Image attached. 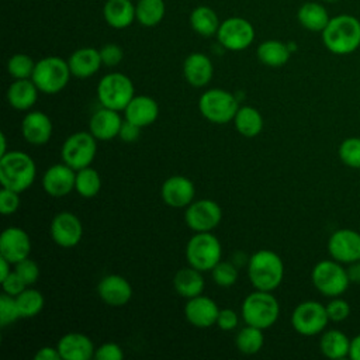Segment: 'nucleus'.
<instances>
[{
	"label": "nucleus",
	"mask_w": 360,
	"mask_h": 360,
	"mask_svg": "<svg viewBox=\"0 0 360 360\" xmlns=\"http://www.w3.org/2000/svg\"><path fill=\"white\" fill-rule=\"evenodd\" d=\"M325 48L335 55H349L360 46V20L350 14L330 17L321 32Z\"/></svg>",
	"instance_id": "f257e3e1"
},
{
	"label": "nucleus",
	"mask_w": 360,
	"mask_h": 360,
	"mask_svg": "<svg viewBox=\"0 0 360 360\" xmlns=\"http://www.w3.org/2000/svg\"><path fill=\"white\" fill-rule=\"evenodd\" d=\"M37 176L34 159L21 150H8L0 156L1 187L22 193L31 187Z\"/></svg>",
	"instance_id": "f03ea898"
},
{
	"label": "nucleus",
	"mask_w": 360,
	"mask_h": 360,
	"mask_svg": "<svg viewBox=\"0 0 360 360\" xmlns=\"http://www.w3.org/2000/svg\"><path fill=\"white\" fill-rule=\"evenodd\" d=\"M248 276L256 290L273 291L284 278V263L276 252L260 249L249 257Z\"/></svg>",
	"instance_id": "7ed1b4c3"
},
{
	"label": "nucleus",
	"mask_w": 360,
	"mask_h": 360,
	"mask_svg": "<svg viewBox=\"0 0 360 360\" xmlns=\"http://www.w3.org/2000/svg\"><path fill=\"white\" fill-rule=\"evenodd\" d=\"M240 315L246 325L260 329H269L276 323L280 315V304L271 291L256 290L245 297Z\"/></svg>",
	"instance_id": "20e7f679"
},
{
	"label": "nucleus",
	"mask_w": 360,
	"mask_h": 360,
	"mask_svg": "<svg viewBox=\"0 0 360 360\" xmlns=\"http://www.w3.org/2000/svg\"><path fill=\"white\" fill-rule=\"evenodd\" d=\"M70 76L68 60L59 56H45L35 63L31 79L41 93L56 94L68 86Z\"/></svg>",
	"instance_id": "39448f33"
},
{
	"label": "nucleus",
	"mask_w": 360,
	"mask_h": 360,
	"mask_svg": "<svg viewBox=\"0 0 360 360\" xmlns=\"http://www.w3.org/2000/svg\"><path fill=\"white\" fill-rule=\"evenodd\" d=\"M221 242L211 232H195L186 245V259L188 266L200 271H211L221 260Z\"/></svg>",
	"instance_id": "423d86ee"
},
{
	"label": "nucleus",
	"mask_w": 360,
	"mask_h": 360,
	"mask_svg": "<svg viewBox=\"0 0 360 360\" xmlns=\"http://www.w3.org/2000/svg\"><path fill=\"white\" fill-rule=\"evenodd\" d=\"M311 280L314 287L329 298L340 297L350 285L347 270L335 259L318 262L311 271Z\"/></svg>",
	"instance_id": "0eeeda50"
},
{
	"label": "nucleus",
	"mask_w": 360,
	"mask_h": 360,
	"mask_svg": "<svg viewBox=\"0 0 360 360\" xmlns=\"http://www.w3.org/2000/svg\"><path fill=\"white\" fill-rule=\"evenodd\" d=\"M135 96L132 80L120 72H112L101 77L97 84V98L103 107L124 111Z\"/></svg>",
	"instance_id": "6e6552de"
},
{
	"label": "nucleus",
	"mask_w": 360,
	"mask_h": 360,
	"mask_svg": "<svg viewBox=\"0 0 360 360\" xmlns=\"http://www.w3.org/2000/svg\"><path fill=\"white\" fill-rule=\"evenodd\" d=\"M198 110L207 121L212 124H226L233 121L239 110V103L228 90L210 89L200 96Z\"/></svg>",
	"instance_id": "1a4fd4ad"
},
{
	"label": "nucleus",
	"mask_w": 360,
	"mask_h": 360,
	"mask_svg": "<svg viewBox=\"0 0 360 360\" xmlns=\"http://www.w3.org/2000/svg\"><path fill=\"white\" fill-rule=\"evenodd\" d=\"M97 153V139L90 131H79L69 135L62 143V162L75 170H80L93 163Z\"/></svg>",
	"instance_id": "9d476101"
},
{
	"label": "nucleus",
	"mask_w": 360,
	"mask_h": 360,
	"mask_svg": "<svg viewBox=\"0 0 360 360\" xmlns=\"http://www.w3.org/2000/svg\"><path fill=\"white\" fill-rule=\"evenodd\" d=\"M328 323L326 307L314 300L300 302L291 314V325L302 336H315L323 332Z\"/></svg>",
	"instance_id": "9b49d317"
},
{
	"label": "nucleus",
	"mask_w": 360,
	"mask_h": 360,
	"mask_svg": "<svg viewBox=\"0 0 360 360\" xmlns=\"http://www.w3.org/2000/svg\"><path fill=\"white\" fill-rule=\"evenodd\" d=\"M222 219V210L219 204L210 198L193 201L186 207V225L194 232H211Z\"/></svg>",
	"instance_id": "f8f14e48"
},
{
	"label": "nucleus",
	"mask_w": 360,
	"mask_h": 360,
	"mask_svg": "<svg viewBox=\"0 0 360 360\" xmlns=\"http://www.w3.org/2000/svg\"><path fill=\"white\" fill-rule=\"evenodd\" d=\"M218 42L229 51H243L255 39L253 25L242 17H229L219 24Z\"/></svg>",
	"instance_id": "ddd939ff"
},
{
	"label": "nucleus",
	"mask_w": 360,
	"mask_h": 360,
	"mask_svg": "<svg viewBox=\"0 0 360 360\" xmlns=\"http://www.w3.org/2000/svg\"><path fill=\"white\" fill-rule=\"evenodd\" d=\"M328 253L342 264L360 260V233L350 228L335 231L328 239Z\"/></svg>",
	"instance_id": "4468645a"
},
{
	"label": "nucleus",
	"mask_w": 360,
	"mask_h": 360,
	"mask_svg": "<svg viewBox=\"0 0 360 360\" xmlns=\"http://www.w3.org/2000/svg\"><path fill=\"white\" fill-rule=\"evenodd\" d=\"M49 232L58 246L73 248L82 240L83 225L77 215L70 211H62L52 218Z\"/></svg>",
	"instance_id": "2eb2a0df"
},
{
	"label": "nucleus",
	"mask_w": 360,
	"mask_h": 360,
	"mask_svg": "<svg viewBox=\"0 0 360 360\" xmlns=\"http://www.w3.org/2000/svg\"><path fill=\"white\" fill-rule=\"evenodd\" d=\"M31 253V239L28 233L18 226L6 228L0 235V256L6 257L13 266Z\"/></svg>",
	"instance_id": "dca6fc26"
},
{
	"label": "nucleus",
	"mask_w": 360,
	"mask_h": 360,
	"mask_svg": "<svg viewBox=\"0 0 360 360\" xmlns=\"http://www.w3.org/2000/svg\"><path fill=\"white\" fill-rule=\"evenodd\" d=\"M160 194L166 205L172 208H184L194 201L195 188L188 177L174 174L163 181Z\"/></svg>",
	"instance_id": "f3484780"
},
{
	"label": "nucleus",
	"mask_w": 360,
	"mask_h": 360,
	"mask_svg": "<svg viewBox=\"0 0 360 360\" xmlns=\"http://www.w3.org/2000/svg\"><path fill=\"white\" fill-rule=\"evenodd\" d=\"M219 308L217 302L207 295L188 298L184 305V316L187 322L195 328L205 329L217 323Z\"/></svg>",
	"instance_id": "a211bd4d"
},
{
	"label": "nucleus",
	"mask_w": 360,
	"mask_h": 360,
	"mask_svg": "<svg viewBox=\"0 0 360 360\" xmlns=\"http://www.w3.org/2000/svg\"><path fill=\"white\" fill-rule=\"evenodd\" d=\"M76 170L66 163H56L46 169L42 177V187L51 197H65L75 190Z\"/></svg>",
	"instance_id": "6ab92c4d"
},
{
	"label": "nucleus",
	"mask_w": 360,
	"mask_h": 360,
	"mask_svg": "<svg viewBox=\"0 0 360 360\" xmlns=\"http://www.w3.org/2000/svg\"><path fill=\"white\" fill-rule=\"evenodd\" d=\"M97 294L110 307H124L132 298V287L125 277L108 274L98 281Z\"/></svg>",
	"instance_id": "aec40b11"
},
{
	"label": "nucleus",
	"mask_w": 360,
	"mask_h": 360,
	"mask_svg": "<svg viewBox=\"0 0 360 360\" xmlns=\"http://www.w3.org/2000/svg\"><path fill=\"white\" fill-rule=\"evenodd\" d=\"M52 121L51 118L38 110L25 114L21 122V134L24 139L31 145H44L52 136Z\"/></svg>",
	"instance_id": "412c9836"
},
{
	"label": "nucleus",
	"mask_w": 360,
	"mask_h": 360,
	"mask_svg": "<svg viewBox=\"0 0 360 360\" xmlns=\"http://www.w3.org/2000/svg\"><path fill=\"white\" fill-rule=\"evenodd\" d=\"M122 121L124 120L121 118L120 111L101 107L90 117L89 131L94 135L97 141H111L114 138H118Z\"/></svg>",
	"instance_id": "4be33fe9"
},
{
	"label": "nucleus",
	"mask_w": 360,
	"mask_h": 360,
	"mask_svg": "<svg viewBox=\"0 0 360 360\" xmlns=\"http://www.w3.org/2000/svg\"><path fill=\"white\" fill-rule=\"evenodd\" d=\"M62 360H90L94 357L96 347L90 338L80 332L63 335L56 345Z\"/></svg>",
	"instance_id": "5701e85b"
},
{
	"label": "nucleus",
	"mask_w": 360,
	"mask_h": 360,
	"mask_svg": "<svg viewBox=\"0 0 360 360\" xmlns=\"http://www.w3.org/2000/svg\"><path fill=\"white\" fill-rule=\"evenodd\" d=\"M183 73L188 84L194 87H204L212 79L214 66L207 55L201 52H193L184 59Z\"/></svg>",
	"instance_id": "b1692460"
},
{
	"label": "nucleus",
	"mask_w": 360,
	"mask_h": 360,
	"mask_svg": "<svg viewBox=\"0 0 360 360\" xmlns=\"http://www.w3.org/2000/svg\"><path fill=\"white\" fill-rule=\"evenodd\" d=\"M125 120L145 128L152 125L159 117V105L155 98L149 96H134L124 110Z\"/></svg>",
	"instance_id": "393cba45"
},
{
	"label": "nucleus",
	"mask_w": 360,
	"mask_h": 360,
	"mask_svg": "<svg viewBox=\"0 0 360 360\" xmlns=\"http://www.w3.org/2000/svg\"><path fill=\"white\" fill-rule=\"evenodd\" d=\"M68 63H69L72 76L79 79H86L93 76L94 73L98 72V69L103 65L100 51L90 46L76 49L69 56Z\"/></svg>",
	"instance_id": "a878e982"
},
{
	"label": "nucleus",
	"mask_w": 360,
	"mask_h": 360,
	"mask_svg": "<svg viewBox=\"0 0 360 360\" xmlns=\"http://www.w3.org/2000/svg\"><path fill=\"white\" fill-rule=\"evenodd\" d=\"M38 87L32 79H17L7 89L8 104L20 111H27L34 107L38 98Z\"/></svg>",
	"instance_id": "bb28decb"
},
{
	"label": "nucleus",
	"mask_w": 360,
	"mask_h": 360,
	"mask_svg": "<svg viewBox=\"0 0 360 360\" xmlns=\"http://www.w3.org/2000/svg\"><path fill=\"white\" fill-rule=\"evenodd\" d=\"M103 15L105 22L115 30L127 28L136 20L132 0H107L103 7Z\"/></svg>",
	"instance_id": "cd10ccee"
},
{
	"label": "nucleus",
	"mask_w": 360,
	"mask_h": 360,
	"mask_svg": "<svg viewBox=\"0 0 360 360\" xmlns=\"http://www.w3.org/2000/svg\"><path fill=\"white\" fill-rule=\"evenodd\" d=\"M173 287L180 297L193 298L202 294L205 287L202 271L188 266L180 269L173 277Z\"/></svg>",
	"instance_id": "c85d7f7f"
},
{
	"label": "nucleus",
	"mask_w": 360,
	"mask_h": 360,
	"mask_svg": "<svg viewBox=\"0 0 360 360\" xmlns=\"http://www.w3.org/2000/svg\"><path fill=\"white\" fill-rule=\"evenodd\" d=\"M297 18H298V22L305 30L312 32H322L330 20L328 10L316 1L304 3L298 8Z\"/></svg>",
	"instance_id": "c756f323"
},
{
	"label": "nucleus",
	"mask_w": 360,
	"mask_h": 360,
	"mask_svg": "<svg viewBox=\"0 0 360 360\" xmlns=\"http://www.w3.org/2000/svg\"><path fill=\"white\" fill-rule=\"evenodd\" d=\"M349 347L350 339L339 329L325 330L319 339L321 353L330 360H339L349 356Z\"/></svg>",
	"instance_id": "7c9ffc66"
},
{
	"label": "nucleus",
	"mask_w": 360,
	"mask_h": 360,
	"mask_svg": "<svg viewBox=\"0 0 360 360\" xmlns=\"http://www.w3.org/2000/svg\"><path fill=\"white\" fill-rule=\"evenodd\" d=\"M233 125L242 136L255 138L263 129V117L257 108L250 105H243V107H239L233 118Z\"/></svg>",
	"instance_id": "2f4dec72"
},
{
	"label": "nucleus",
	"mask_w": 360,
	"mask_h": 360,
	"mask_svg": "<svg viewBox=\"0 0 360 360\" xmlns=\"http://www.w3.org/2000/svg\"><path fill=\"white\" fill-rule=\"evenodd\" d=\"M288 44H284L277 39L263 41L257 48L259 60L269 68H280L285 65L290 59Z\"/></svg>",
	"instance_id": "473e14b6"
},
{
	"label": "nucleus",
	"mask_w": 360,
	"mask_h": 360,
	"mask_svg": "<svg viewBox=\"0 0 360 360\" xmlns=\"http://www.w3.org/2000/svg\"><path fill=\"white\" fill-rule=\"evenodd\" d=\"M219 24L217 13L208 6H198L190 14V25L201 37L217 34Z\"/></svg>",
	"instance_id": "72a5a7b5"
},
{
	"label": "nucleus",
	"mask_w": 360,
	"mask_h": 360,
	"mask_svg": "<svg viewBox=\"0 0 360 360\" xmlns=\"http://www.w3.org/2000/svg\"><path fill=\"white\" fill-rule=\"evenodd\" d=\"M163 0H138L135 4L136 21L143 27H155L165 17Z\"/></svg>",
	"instance_id": "f704fd0d"
},
{
	"label": "nucleus",
	"mask_w": 360,
	"mask_h": 360,
	"mask_svg": "<svg viewBox=\"0 0 360 360\" xmlns=\"http://www.w3.org/2000/svg\"><path fill=\"white\" fill-rule=\"evenodd\" d=\"M75 190L84 198H93L101 190V176L91 166L76 170Z\"/></svg>",
	"instance_id": "c9c22d12"
},
{
	"label": "nucleus",
	"mask_w": 360,
	"mask_h": 360,
	"mask_svg": "<svg viewBox=\"0 0 360 360\" xmlns=\"http://www.w3.org/2000/svg\"><path fill=\"white\" fill-rule=\"evenodd\" d=\"M263 343H264L263 329L252 326V325L243 326L235 338L236 349L243 354H256V353H259L263 347Z\"/></svg>",
	"instance_id": "e433bc0d"
},
{
	"label": "nucleus",
	"mask_w": 360,
	"mask_h": 360,
	"mask_svg": "<svg viewBox=\"0 0 360 360\" xmlns=\"http://www.w3.org/2000/svg\"><path fill=\"white\" fill-rule=\"evenodd\" d=\"M17 307L21 318H34L45 307V298L41 291L27 287L22 292L15 297Z\"/></svg>",
	"instance_id": "4c0bfd02"
},
{
	"label": "nucleus",
	"mask_w": 360,
	"mask_h": 360,
	"mask_svg": "<svg viewBox=\"0 0 360 360\" xmlns=\"http://www.w3.org/2000/svg\"><path fill=\"white\" fill-rule=\"evenodd\" d=\"M35 63L32 58L27 53H14L8 60H7V72L14 80L17 79H31Z\"/></svg>",
	"instance_id": "58836bf2"
},
{
	"label": "nucleus",
	"mask_w": 360,
	"mask_h": 360,
	"mask_svg": "<svg viewBox=\"0 0 360 360\" xmlns=\"http://www.w3.org/2000/svg\"><path fill=\"white\" fill-rule=\"evenodd\" d=\"M339 159L350 169H360V138L350 136L342 141L338 148Z\"/></svg>",
	"instance_id": "ea45409f"
},
{
	"label": "nucleus",
	"mask_w": 360,
	"mask_h": 360,
	"mask_svg": "<svg viewBox=\"0 0 360 360\" xmlns=\"http://www.w3.org/2000/svg\"><path fill=\"white\" fill-rule=\"evenodd\" d=\"M212 280L219 287H231L238 280V267L231 262L219 260L211 270Z\"/></svg>",
	"instance_id": "a19ab883"
},
{
	"label": "nucleus",
	"mask_w": 360,
	"mask_h": 360,
	"mask_svg": "<svg viewBox=\"0 0 360 360\" xmlns=\"http://www.w3.org/2000/svg\"><path fill=\"white\" fill-rule=\"evenodd\" d=\"M20 311L17 307L15 297H11L8 294L0 295V325L4 328L17 319H20Z\"/></svg>",
	"instance_id": "79ce46f5"
},
{
	"label": "nucleus",
	"mask_w": 360,
	"mask_h": 360,
	"mask_svg": "<svg viewBox=\"0 0 360 360\" xmlns=\"http://www.w3.org/2000/svg\"><path fill=\"white\" fill-rule=\"evenodd\" d=\"M13 270L22 278V281L27 284V287H31L32 284H35L38 277H39V267L30 257L15 263Z\"/></svg>",
	"instance_id": "37998d69"
},
{
	"label": "nucleus",
	"mask_w": 360,
	"mask_h": 360,
	"mask_svg": "<svg viewBox=\"0 0 360 360\" xmlns=\"http://www.w3.org/2000/svg\"><path fill=\"white\" fill-rule=\"evenodd\" d=\"M325 307H326L329 321L332 322H342L347 319V316L350 315L349 302L340 297H333Z\"/></svg>",
	"instance_id": "c03bdc74"
},
{
	"label": "nucleus",
	"mask_w": 360,
	"mask_h": 360,
	"mask_svg": "<svg viewBox=\"0 0 360 360\" xmlns=\"http://www.w3.org/2000/svg\"><path fill=\"white\" fill-rule=\"evenodd\" d=\"M20 208V193L1 187L0 190V211L3 215H11Z\"/></svg>",
	"instance_id": "a18cd8bd"
},
{
	"label": "nucleus",
	"mask_w": 360,
	"mask_h": 360,
	"mask_svg": "<svg viewBox=\"0 0 360 360\" xmlns=\"http://www.w3.org/2000/svg\"><path fill=\"white\" fill-rule=\"evenodd\" d=\"M98 51H100L101 62L105 66H117L124 58V51L117 44H105Z\"/></svg>",
	"instance_id": "49530a36"
},
{
	"label": "nucleus",
	"mask_w": 360,
	"mask_h": 360,
	"mask_svg": "<svg viewBox=\"0 0 360 360\" xmlns=\"http://www.w3.org/2000/svg\"><path fill=\"white\" fill-rule=\"evenodd\" d=\"M124 357V352L120 345L114 342H105L96 347L94 359L96 360H121Z\"/></svg>",
	"instance_id": "de8ad7c7"
},
{
	"label": "nucleus",
	"mask_w": 360,
	"mask_h": 360,
	"mask_svg": "<svg viewBox=\"0 0 360 360\" xmlns=\"http://www.w3.org/2000/svg\"><path fill=\"white\" fill-rule=\"evenodd\" d=\"M0 283H1L3 292L8 294L11 297H17L20 292H22L27 288V284L22 281V278L14 270Z\"/></svg>",
	"instance_id": "09e8293b"
},
{
	"label": "nucleus",
	"mask_w": 360,
	"mask_h": 360,
	"mask_svg": "<svg viewBox=\"0 0 360 360\" xmlns=\"http://www.w3.org/2000/svg\"><path fill=\"white\" fill-rule=\"evenodd\" d=\"M238 314L236 311L231 309V308H224V309H219L218 312V318H217V326L221 329V330H233L236 326H238Z\"/></svg>",
	"instance_id": "8fccbe9b"
},
{
	"label": "nucleus",
	"mask_w": 360,
	"mask_h": 360,
	"mask_svg": "<svg viewBox=\"0 0 360 360\" xmlns=\"http://www.w3.org/2000/svg\"><path fill=\"white\" fill-rule=\"evenodd\" d=\"M141 129H142L141 127H138V125H135L131 121L124 118V121L121 124V128H120L118 138L121 141H124V142H134V141H136L139 138Z\"/></svg>",
	"instance_id": "3c124183"
},
{
	"label": "nucleus",
	"mask_w": 360,
	"mask_h": 360,
	"mask_svg": "<svg viewBox=\"0 0 360 360\" xmlns=\"http://www.w3.org/2000/svg\"><path fill=\"white\" fill-rule=\"evenodd\" d=\"M34 359L35 360H62L58 347H53V346H44V347H41L34 354Z\"/></svg>",
	"instance_id": "603ef678"
},
{
	"label": "nucleus",
	"mask_w": 360,
	"mask_h": 360,
	"mask_svg": "<svg viewBox=\"0 0 360 360\" xmlns=\"http://www.w3.org/2000/svg\"><path fill=\"white\" fill-rule=\"evenodd\" d=\"M346 270H347V276H349L350 283L360 284V260L354 262V263H350Z\"/></svg>",
	"instance_id": "864d4df0"
},
{
	"label": "nucleus",
	"mask_w": 360,
	"mask_h": 360,
	"mask_svg": "<svg viewBox=\"0 0 360 360\" xmlns=\"http://www.w3.org/2000/svg\"><path fill=\"white\" fill-rule=\"evenodd\" d=\"M349 357L352 360H360V333L356 335L353 339H350Z\"/></svg>",
	"instance_id": "5fc2aeb1"
},
{
	"label": "nucleus",
	"mask_w": 360,
	"mask_h": 360,
	"mask_svg": "<svg viewBox=\"0 0 360 360\" xmlns=\"http://www.w3.org/2000/svg\"><path fill=\"white\" fill-rule=\"evenodd\" d=\"M13 263H10L6 257L0 256V281L4 280L13 270H11Z\"/></svg>",
	"instance_id": "6e6d98bb"
},
{
	"label": "nucleus",
	"mask_w": 360,
	"mask_h": 360,
	"mask_svg": "<svg viewBox=\"0 0 360 360\" xmlns=\"http://www.w3.org/2000/svg\"><path fill=\"white\" fill-rule=\"evenodd\" d=\"M0 141H1V146H0V156L1 155H4L6 152H8L7 150V141H6V135L1 132L0 134Z\"/></svg>",
	"instance_id": "4d7b16f0"
},
{
	"label": "nucleus",
	"mask_w": 360,
	"mask_h": 360,
	"mask_svg": "<svg viewBox=\"0 0 360 360\" xmlns=\"http://www.w3.org/2000/svg\"><path fill=\"white\" fill-rule=\"evenodd\" d=\"M323 1H328V3H335V1H338V0H323Z\"/></svg>",
	"instance_id": "13d9d810"
},
{
	"label": "nucleus",
	"mask_w": 360,
	"mask_h": 360,
	"mask_svg": "<svg viewBox=\"0 0 360 360\" xmlns=\"http://www.w3.org/2000/svg\"><path fill=\"white\" fill-rule=\"evenodd\" d=\"M359 94H360V90H359Z\"/></svg>",
	"instance_id": "bf43d9fd"
}]
</instances>
